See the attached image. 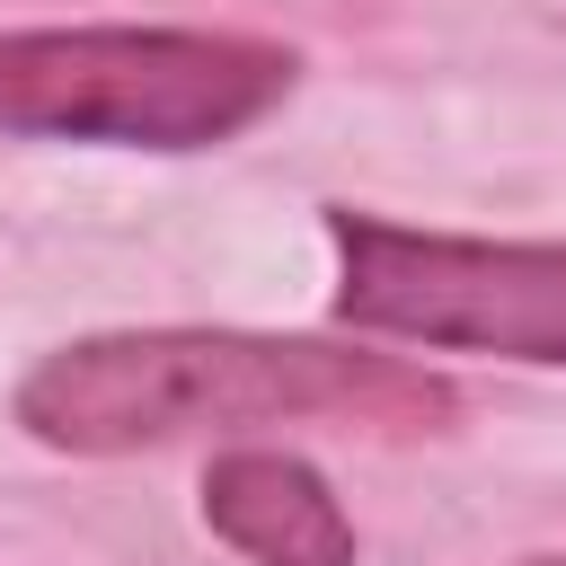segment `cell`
Here are the masks:
<instances>
[{
	"instance_id": "obj_1",
	"label": "cell",
	"mask_w": 566,
	"mask_h": 566,
	"mask_svg": "<svg viewBox=\"0 0 566 566\" xmlns=\"http://www.w3.org/2000/svg\"><path fill=\"white\" fill-rule=\"evenodd\" d=\"M451 389L398 354H345L318 336H239V327H124L44 354L18 380V424L53 451H159L186 433H248V424H371L424 433L451 424Z\"/></svg>"
},
{
	"instance_id": "obj_2",
	"label": "cell",
	"mask_w": 566,
	"mask_h": 566,
	"mask_svg": "<svg viewBox=\"0 0 566 566\" xmlns=\"http://www.w3.org/2000/svg\"><path fill=\"white\" fill-rule=\"evenodd\" d=\"M292 53L212 27H18L0 35V133L203 150L292 88Z\"/></svg>"
},
{
	"instance_id": "obj_3",
	"label": "cell",
	"mask_w": 566,
	"mask_h": 566,
	"mask_svg": "<svg viewBox=\"0 0 566 566\" xmlns=\"http://www.w3.org/2000/svg\"><path fill=\"white\" fill-rule=\"evenodd\" d=\"M327 239H336L345 327L433 345V354L566 363V248L398 230L371 212H327Z\"/></svg>"
},
{
	"instance_id": "obj_4",
	"label": "cell",
	"mask_w": 566,
	"mask_h": 566,
	"mask_svg": "<svg viewBox=\"0 0 566 566\" xmlns=\"http://www.w3.org/2000/svg\"><path fill=\"white\" fill-rule=\"evenodd\" d=\"M203 522L248 566H354V522L301 451H221L203 469Z\"/></svg>"
}]
</instances>
